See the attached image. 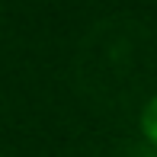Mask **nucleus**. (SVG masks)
Here are the masks:
<instances>
[{
  "label": "nucleus",
  "mask_w": 157,
  "mask_h": 157,
  "mask_svg": "<svg viewBox=\"0 0 157 157\" xmlns=\"http://www.w3.org/2000/svg\"><path fill=\"white\" fill-rule=\"evenodd\" d=\"M138 128H141V135H144L147 144H154V147H157V93H154V96H147V103L141 106Z\"/></svg>",
  "instance_id": "f257e3e1"
}]
</instances>
